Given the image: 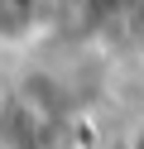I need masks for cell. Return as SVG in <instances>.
Masks as SVG:
<instances>
[{
  "instance_id": "6da1fadb",
  "label": "cell",
  "mask_w": 144,
  "mask_h": 149,
  "mask_svg": "<svg viewBox=\"0 0 144 149\" xmlns=\"http://www.w3.org/2000/svg\"><path fill=\"white\" fill-rule=\"evenodd\" d=\"M53 24V0H0V53H24Z\"/></svg>"
},
{
  "instance_id": "7a4b0ae2",
  "label": "cell",
  "mask_w": 144,
  "mask_h": 149,
  "mask_svg": "<svg viewBox=\"0 0 144 149\" xmlns=\"http://www.w3.org/2000/svg\"><path fill=\"white\" fill-rule=\"evenodd\" d=\"M125 149H144V116L130 125V135H125Z\"/></svg>"
}]
</instances>
